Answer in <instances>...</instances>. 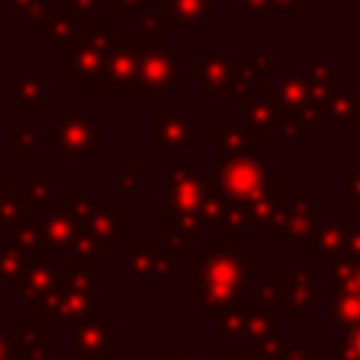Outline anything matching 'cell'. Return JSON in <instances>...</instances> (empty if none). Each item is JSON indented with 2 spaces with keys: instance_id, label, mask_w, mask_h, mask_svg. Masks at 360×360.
Instances as JSON below:
<instances>
[{
  "instance_id": "7dc6e473",
  "label": "cell",
  "mask_w": 360,
  "mask_h": 360,
  "mask_svg": "<svg viewBox=\"0 0 360 360\" xmlns=\"http://www.w3.org/2000/svg\"><path fill=\"white\" fill-rule=\"evenodd\" d=\"M11 191H14V188H11V180H8L6 174H0V205H3V200H6Z\"/></svg>"
},
{
  "instance_id": "52a82bcc",
  "label": "cell",
  "mask_w": 360,
  "mask_h": 360,
  "mask_svg": "<svg viewBox=\"0 0 360 360\" xmlns=\"http://www.w3.org/2000/svg\"><path fill=\"white\" fill-rule=\"evenodd\" d=\"M56 281H59V270L51 264L48 253H28L22 276L17 281H11V292L22 295L28 304H39L42 295L59 290Z\"/></svg>"
},
{
  "instance_id": "836d02e7",
  "label": "cell",
  "mask_w": 360,
  "mask_h": 360,
  "mask_svg": "<svg viewBox=\"0 0 360 360\" xmlns=\"http://www.w3.org/2000/svg\"><path fill=\"white\" fill-rule=\"evenodd\" d=\"M25 197L37 200V202H48L51 200V180L48 177H31L25 186Z\"/></svg>"
},
{
  "instance_id": "f1b7e54d",
  "label": "cell",
  "mask_w": 360,
  "mask_h": 360,
  "mask_svg": "<svg viewBox=\"0 0 360 360\" xmlns=\"http://www.w3.org/2000/svg\"><path fill=\"white\" fill-rule=\"evenodd\" d=\"M8 149L11 152H31V149H37V127H31V124H11V129H8Z\"/></svg>"
},
{
  "instance_id": "7402d4cb",
  "label": "cell",
  "mask_w": 360,
  "mask_h": 360,
  "mask_svg": "<svg viewBox=\"0 0 360 360\" xmlns=\"http://www.w3.org/2000/svg\"><path fill=\"white\" fill-rule=\"evenodd\" d=\"M278 98H281L284 110L301 112L312 101V84L304 76H284L281 84H278Z\"/></svg>"
},
{
  "instance_id": "30bf717a",
  "label": "cell",
  "mask_w": 360,
  "mask_h": 360,
  "mask_svg": "<svg viewBox=\"0 0 360 360\" xmlns=\"http://www.w3.org/2000/svg\"><path fill=\"white\" fill-rule=\"evenodd\" d=\"M194 76H202L205 90L202 98L205 101H225L231 96V73H233V62L225 53H205L200 62L191 65Z\"/></svg>"
},
{
  "instance_id": "d590c367",
  "label": "cell",
  "mask_w": 360,
  "mask_h": 360,
  "mask_svg": "<svg viewBox=\"0 0 360 360\" xmlns=\"http://www.w3.org/2000/svg\"><path fill=\"white\" fill-rule=\"evenodd\" d=\"M48 11H51V0H34V3L25 8L22 20H25V22H34V25H39V22L48 17Z\"/></svg>"
},
{
  "instance_id": "bcb514c9",
  "label": "cell",
  "mask_w": 360,
  "mask_h": 360,
  "mask_svg": "<svg viewBox=\"0 0 360 360\" xmlns=\"http://www.w3.org/2000/svg\"><path fill=\"white\" fill-rule=\"evenodd\" d=\"M250 68H253L256 73H264V70H267V53H264V51H256V53H253V65H250Z\"/></svg>"
},
{
  "instance_id": "e0dca14e",
  "label": "cell",
  "mask_w": 360,
  "mask_h": 360,
  "mask_svg": "<svg viewBox=\"0 0 360 360\" xmlns=\"http://www.w3.org/2000/svg\"><path fill=\"white\" fill-rule=\"evenodd\" d=\"M163 17L177 25H211L217 20L211 0H166Z\"/></svg>"
},
{
  "instance_id": "44dd1931",
  "label": "cell",
  "mask_w": 360,
  "mask_h": 360,
  "mask_svg": "<svg viewBox=\"0 0 360 360\" xmlns=\"http://www.w3.org/2000/svg\"><path fill=\"white\" fill-rule=\"evenodd\" d=\"M217 141H219V155L222 158H245L250 155V135L245 127L233 124H217Z\"/></svg>"
},
{
  "instance_id": "b9f144b4",
  "label": "cell",
  "mask_w": 360,
  "mask_h": 360,
  "mask_svg": "<svg viewBox=\"0 0 360 360\" xmlns=\"http://www.w3.org/2000/svg\"><path fill=\"white\" fill-rule=\"evenodd\" d=\"M242 8L245 11H253L256 22H267V8H270V0H242Z\"/></svg>"
},
{
  "instance_id": "9a60e30c",
  "label": "cell",
  "mask_w": 360,
  "mask_h": 360,
  "mask_svg": "<svg viewBox=\"0 0 360 360\" xmlns=\"http://www.w3.org/2000/svg\"><path fill=\"white\" fill-rule=\"evenodd\" d=\"M3 338L8 352L20 354L22 360H48V332L39 329L34 318H28L20 332H6Z\"/></svg>"
},
{
  "instance_id": "8d00e7d4",
  "label": "cell",
  "mask_w": 360,
  "mask_h": 360,
  "mask_svg": "<svg viewBox=\"0 0 360 360\" xmlns=\"http://www.w3.org/2000/svg\"><path fill=\"white\" fill-rule=\"evenodd\" d=\"M329 79H332V70L326 65H307V82L309 84L329 87Z\"/></svg>"
},
{
  "instance_id": "277c9868",
  "label": "cell",
  "mask_w": 360,
  "mask_h": 360,
  "mask_svg": "<svg viewBox=\"0 0 360 360\" xmlns=\"http://www.w3.org/2000/svg\"><path fill=\"white\" fill-rule=\"evenodd\" d=\"M62 73L70 76L79 87H107V53L93 48L87 37L76 34L62 51Z\"/></svg>"
},
{
  "instance_id": "ba28073f",
  "label": "cell",
  "mask_w": 360,
  "mask_h": 360,
  "mask_svg": "<svg viewBox=\"0 0 360 360\" xmlns=\"http://www.w3.org/2000/svg\"><path fill=\"white\" fill-rule=\"evenodd\" d=\"M141 39L138 37H115L107 51V79L118 87H138L141 76Z\"/></svg>"
},
{
  "instance_id": "7c38bea8",
  "label": "cell",
  "mask_w": 360,
  "mask_h": 360,
  "mask_svg": "<svg viewBox=\"0 0 360 360\" xmlns=\"http://www.w3.org/2000/svg\"><path fill=\"white\" fill-rule=\"evenodd\" d=\"M278 90L273 87H253V96L245 104V129L250 138H264L270 124L278 121Z\"/></svg>"
},
{
  "instance_id": "8992f818",
  "label": "cell",
  "mask_w": 360,
  "mask_h": 360,
  "mask_svg": "<svg viewBox=\"0 0 360 360\" xmlns=\"http://www.w3.org/2000/svg\"><path fill=\"white\" fill-rule=\"evenodd\" d=\"M177 82V53L174 51H152L146 48L141 56V76H138V98L155 101L166 98V90H172Z\"/></svg>"
},
{
  "instance_id": "5bb4252c",
  "label": "cell",
  "mask_w": 360,
  "mask_h": 360,
  "mask_svg": "<svg viewBox=\"0 0 360 360\" xmlns=\"http://www.w3.org/2000/svg\"><path fill=\"white\" fill-rule=\"evenodd\" d=\"M82 219H84V231L90 236H96L101 245L104 242H124L127 239V219L118 211L107 208V205H90L82 214Z\"/></svg>"
},
{
  "instance_id": "f6af8a7d",
  "label": "cell",
  "mask_w": 360,
  "mask_h": 360,
  "mask_svg": "<svg viewBox=\"0 0 360 360\" xmlns=\"http://www.w3.org/2000/svg\"><path fill=\"white\" fill-rule=\"evenodd\" d=\"M270 8H284V11H301L304 0H270Z\"/></svg>"
},
{
  "instance_id": "d6a6232c",
  "label": "cell",
  "mask_w": 360,
  "mask_h": 360,
  "mask_svg": "<svg viewBox=\"0 0 360 360\" xmlns=\"http://www.w3.org/2000/svg\"><path fill=\"white\" fill-rule=\"evenodd\" d=\"M278 129H281V138H287V141H292V138H298L301 135V129H304V118H301V112H295V110H278Z\"/></svg>"
},
{
  "instance_id": "7bdbcfd3",
  "label": "cell",
  "mask_w": 360,
  "mask_h": 360,
  "mask_svg": "<svg viewBox=\"0 0 360 360\" xmlns=\"http://www.w3.org/2000/svg\"><path fill=\"white\" fill-rule=\"evenodd\" d=\"M166 253L169 256H177V253H191V242L183 239V236H166Z\"/></svg>"
},
{
  "instance_id": "60d3db41",
  "label": "cell",
  "mask_w": 360,
  "mask_h": 360,
  "mask_svg": "<svg viewBox=\"0 0 360 360\" xmlns=\"http://www.w3.org/2000/svg\"><path fill=\"white\" fill-rule=\"evenodd\" d=\"M112 8L115 11H138V14H146L152 8V0H112Z\"/></svg>"
},
{
  "instance_id": "f35d334b",
  "label": "cell",
  "mask_w": 360,
  "mask_h": 360,
  "mask_svg": "<svg viewBox=\"0 0 360 360\" xmlns=\"http://www.w3.org/2000/svg\"><path fill=\"white\" fill-rule=\"evenodd\" d=\"M172 276H174V262H172L169 253H160L158 262H155V278L158 281H169Z\"/></svg>"
},
{
  "instance_id": "f546056e",
  "label": "cell",
  "mask_w": 360,
  "mask_h": 360,
  "mask_svg": "<svg viewBox=\"0 0 360 360\" xmlns=\"http://www.w3.org/2000/svg\"><path fill=\"white\" fill-rule=\"evenodd\" d=\"M25 200H28L25 191H11V194L3 200V205H0V222L14 228V225L25 217V214H22V211H25Z\"/></svg>"
},
{
  "instance_id": "6da1fadb",
  "label": "cell",
  "mask_w": 360,
  "mask_h": 360,
  "mask_svg": "<svg viewBox=\"0 0 360 360\" xmlns=\"http://www.w3.org/2000/svg\"><path fill=\"white\" fill-rule=\"evenodd\" d=\"M194 264V284H191V304L202 307L205 312H214V307L225 304L239 281L245 278L250 267V256H239L233 248H222L214 242H205L202 253L191 256Z\"/></svg>"
},
{
  "instance_id": "8fae6325",
  "label": "cell",
  "mask_w": 360,
  "mask_h": 360,
  "mask_svg": "<svg viewBox=\"0 0 360 360\" xmlns=\"http://www.w3.org/2000/svg\"><path fill=\"white\" fill-rule=\"evenodd\" d=\"M152 129L155 138L149 143L152 152H180L191 143V124L186 115L174 112H152Z\"/></svg>"
},
{
  "instance_id": "ab89813d",
  "label": "cell",
  "mask_w": 360,
  "mask_h": 360,
  "mask_svg": "<svg viewBox=\"0 0 360 360\" xmlns=\"http://www.w3.org/2000/svg\"><path fill=\"white\" fill-rule=\"evenodd\" d=\"M62 14H65V17H70L76 25H84L90 11H84V8H82L76 0H62Z\"/></svg>"
},
{
  "instance_id": "4fadbf2b",
  "label": "cell",
  "mask_w": 360,
  "mask_h": 360,
  "mask_svg": "<svg viewBox=\"0 0 360 360\" xmlns=\"http://www.w3.org/2000/svg\"><path fill=\"white\" fill-rule=\"evenodd\" d=\"M112 343H115V323L107 318L90 321L79 329L76 335V357H101L107 360L112 354Z\"/></svg>"
},
{
  "instance_id": "d4e9b609",
  "label": "cell",
  "mask_w": 360,
  "mask_h": 360,
  "mask_svg": "<svg viewBox=\"0 0 360 360\" xmlns=\"http://www.w3.org/2000/svg\"><path fill=\"white\" fill-rule=\"evenodd\" d=\"M354 107H357V96L352 90H332L329 93L326 112L335 124H354Z\"/></svg>"
},
{
  "instance_id": "4dcf8cb0",
  "label": "cell",
  "mask_w": 360,
  "mask_h": 360,
  "mask_svg": "<svg viewBox=\"0 0 360 360\" xmlns=\"http://www.w3.org/2000/svg\"><path fill=\"white\" fill-rule=\"evenodd\" d=\"M256 76V70L250 65H233V73H231V96H239V98H250L253 96V87H250V79Z\"/></svg>"
},
{
  "instance_id": "74e56055",
  "label": "cell",
  "mask_w": 360,
  "mask_h": 360,
  "mask_svg": "<svg viewBox=\"0 0 360 360\" xmlns=\"http://www.w3.org/2000/svg\"><path fill=\"white\" fill-rule=\"evenodd\" d=\"M138 177H141V169L132 163V166H127L124 174L118 177L115 188H118V191H135V188H138Z\"/></svg>"
},
{
  "instance_id": "484cf974",
  "label": "cell",
  "mask_w": 360,
  "mask_h": 360,
  "mask_svg": "<svg viewBox=\"0 0 360 360\" xmlns=\"http://www.w3.org/2000/svg\"><path fill=\"white\" fill-rule=\"evenodd\" d=\"M14 236H17V245H20L22 250L37 253V248L45 242V225H42L37 217L25 214V217L14 225Z\"/></svg>"
},
{
  "instance_id": "ac0fdd59",
  "label": "cell",
  "mask_w": 360,
  "mask_h": 360,
  "mask_svg": "<svg viewBox=\"0 0 360 360\" xmlns=\"http://www.w3.org/2000/svg\"><path fill=\"white\" fill-rule=\"evenodd\" d=\"M98 276H101V270L90 262H76V264L59 270V278L68 284V292H76V295H96Z\"/></svg>"
},
{
  "instance_id": "e575fe53",
  "label": "cell",
  "mask_w": 360,
  "mask_h": 360,
  "mask_svg": "<svg viewBox=\"0 0 360 360\" xmlns=\"http://www.w3.org/2000/svg\"><path fill=\"white\" fill-rule=\"evenodd\" d=\"M98 250H101V242H98L96 236L84 233V236L79 239V245H76V262H90L93 256H98Z\"/></svg>"
},
{
  "instance_id": "4316f807",
  "label": "cell",
  "mask_w": 360,
  "mask_h": 360,
  "mask_svg": "<svg viewBox=\"0 0 360 360\" xmlns=\"http://www.w3.org/2000/svg\"><path fill=\"white\" fill-rule=\"evenodd\" d=\"M22 267H25V253L17 242H6L0 245V276L8 278V281H17L22 276Z\"/></svg>"
},
{
  "instance_id": "7a4b0ae2",
  "label": "cell",
  "mask_w": 360,
  "mask_h": 360,
  "mask_svg": "<svg viewBox=\"0 0 360 360\" xmlns=\"http://www.w3.org/2000/svg\"><path fill=\"white\" fill-rule=\"evenodd\" d=\"M262 158L264 155H245V158H222V155H217L219 188L231 202L248 205L256 197H262L264 191L278 186L276 177H264V160Z\"/></svg>"
},
{
  "instance_id": "681fc988",
  "label": "cell",
  "mask_w": 360,
  "mask_h": 360,
  "mask_svg": "<svg viewBox=\"0 0 360 360\" xmlns=\"http://www.w3.org/2000/svg\"><path fill=\"white\" fill-rule=\"evenodd\" d=\"M31 3H34V0H14V3H11V8H14L17 14H25V8H28Z\"/></svg>"
},
{
  "instance_id": "ffe728a7",
  "label": "cell",
  "mask_w": 360,
  "mask_h": 360,
  "mask_svg": "<svg viewBox=\"0 0 360 360\" xmlns=\"http://www.w3.org/2000/svg\"><path fill=\"white\" fill-rule=\"evenodd\" d=\"M127 262H129V276L132 278H146L152 281L155 278V250H152V242L146 239H138V242H127Z\"/></svg>"
},
{
  "instance_id": "3957f363",
  "label": "cell",
  "mask_w": 360,
  "mask_h": 360,
  "mask_svg": "<svg viewBox=\"0 0 360 360\" xmlns=\"http://www.w3.org/2000/svg\"><path fill=\"white\" fill-rule=\"evenodd\" d=\"M101 149V129L82 115H65L51 135V152L62 155L70 166H84Z\"/></svg>"
},
{
  "instance_id": "f907efd6",
  "label": "cell",
  "mask_w": 360,
  "mask_h": 360,
  "mask_svg": "<svg viewBox=\"0 0 360 360\" xmlns=\"http://www.w3.org/2000/svg\"><path fill=\"white\" fill-rule=\"evenodd\" d=\"M0 360H8V343H6V338H0Z\"/></svg>"
},
{
  "instance_id": "1f68e13d",
  "label": "cell",
  "mask_w": 360,
  "mask_h": 360,
  "mask_svg": "<svg viewBox=\"0 0 360 360\" xmlns=\"http://www.w3.org/2000/svg\"><path fill=\"white\" fill-rule=\"evenodd\" d=\"M84 37H87V42H90L93 48H98V51H104V53H107V51H110V45H112V39H115L118 34L112 31V25H110V22H93V25L87 28V34H84Z\"/></svg>"
},
{
  "instance_id": "cb8c5ba5",
  "label": "cell",
  "mask_w": 360,
  "mask_h": 360,
  "mask_svg": "<svg viewBox=\"0 0 360 360\" xmlns=\"http://www.w3.org/2000/svg\"><path fill=\"white\" fill-rule=\"evenodd\" d=\"M163 225H166V231L172 236H183L188 242H202V219L197 214H174V211H166Z\"/></svg>"
},
{
  "instance_id": "9c48e42d",
  "label": "cell",
  "mask_w": 360,
  "mask_h": 360,
  "mask_svg": "<svg viewBox=\"0 0 360 360\" xmlns=\"http://www.w3.org/2000/svg\"><path fill=\"white\" fill-rule=\"evenodd\" d=\"M84 219L73 208V202H56L48 208L45 217V242L51 250H76L79 239L84 236Z\"/></svg>"
},
{
  "instance_id": "5b68a950",
  "label": "cell",
  "mask_w": 360,
  "mask_h": 360,
  "mask_svg": "<svg viewBox=\"0 0 360 360\" xmlns=\"http://www.w3.org/2000/svg\"><path fill=\"white\" fill-rule=\"evenodd\" d=\"M166 202L174 214H197L205 197V172L200 163H183V166H166Z\"/></svg>"
},
{
  "instance_id": "f5cc1de1",
  "label": "cell",
  "mask_w": 360,
  "mask_h": 360,
  "mask_svg": "<svg viewBox=\"0 0 360 360\" xmlns=\"http://www.w3.org/2000/svg\"><path fill=\"white\" fill-rule=\"evenodd\" d=\"M107 360H118V357H107Z\"/></svg>"
},
{
  "instance_id": "c3c4849f",
  "label": "cell",
  "mask_w": 360,
  "mask_h": 360,
  "mask_svg": "<svg viewBox=\"0 0 360 360\" xmlns=\"http://www.w3.org/2000/svg\"><path fill=\"white\" fill-rule=\"evenodd\" d=\"M76 3H79L84 11H98V8H101V0H76Z\"/></svg>"
},
{
  "instance_id": "d6986e66",
  "label": "cell",
  "mask_w": 360,
  "mask_h": 360,
  "mask_svg": "<svg viewBox=\"0 0 360 360\" xmlns=\"http://www.w3.org/2000/svg\"><path fill=\"white\" fill-rule=\"evenodd\" d=\"M37 34L42 39H48V45L53 51H65V45L76 37V22L70 17H65L62 11L59 14H48L39 25H37Z\"/></svg>"
},
{
  "instance_id": "2e32d148",
  "label": "cell",
  "mask_w": 360,
  "mask_h": 360,
  "mask_svg": "<svg viewBox=\"0 0 360 360\" xmlns=\"http://www.w3.org/2000/svg\"><path fill=\"white\" fill-rule=\"evenodd\" d=\"M8 82H11L14 98L22 104L25 112H37L48 98V87H51L48 73H14Z\"/></svg>"
},
{
  "instance_id": "83f0119b",
  "label": "cell",
  "mask_w": 360,
  "mask_h": 360,
  "mask_svg": "<svg viewBox=\"0 0 360 360\" xmlns=\"http://www.w3.org/2000/svg\"><path fill=\"white\" fill-rule=\"evenodd\" d=\"M141 34L152 51H163L166 48V17L155 11L141 14Z\"/></svg>"
},
{
  "instance_id": "603a6c76",
  "label": "cell",
  "mask_w": 360,
  "mask_h": 360,
  "mask_svg": "<svg viewBox=\"0 0 360 360\" xmlns=\"http://www.w3.org/2000/svg\"><path fill=\"white\" fill-rule=\"evenodd\" d=\"M228 205H231V200L222 194L219 183L205 180V197H202V205H200V211H197L200 219H202V222H225Z\"/></svg>"
},
{
  "instance_id": "816d5d0a",
  "label": "cell",
  "mask_w": 360,
  "mask_h": 360,
  "mask_svg": "<svg viewBox=\"0 0 360 360\" xmlns=\"http://www.w3.org/2000/svg\"><path fill=\"white\" fill-rule=\"evenodd\" d=\"M169 360H191L188 357V346H180V354L177 357H169Z\"/></svg>"
},
{
  "instance_id": "ee69618b",
  "label": "cell",
  "mask_w": 360,
  "mask_h": 360,
  "mask_svg": "<svg viewBox=\"0 0 360 360\" xmlns=\"http://www.w3.org/2000/svg\"><path fill=\"white\" fill-rule=\"evenodd\" d=\"M346 200L352 202H360V169L346 180Z\"/></svg>"
}]
</instances>
